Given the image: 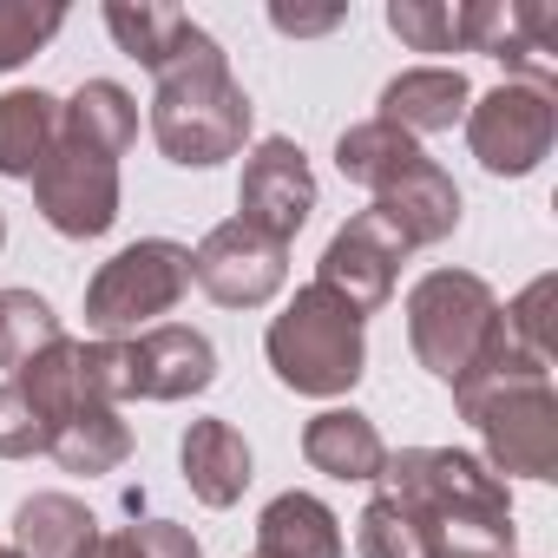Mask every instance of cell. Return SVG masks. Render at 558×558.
Listing matches in <instances>:
<instances>
[{
	"instance_id": "1",
	"label": "cell",
	"mask_w": 558,
	"mask_h": 558,
	"mask_svg": "<svg viewBox=\"0 0 558 558\" xmlns=\"http://www.w3.org/2000/svg\"><path fill=\"white\" fill-rule=\"evenodd\" d=\"M138 138V106L125 99V86L93 80L73 93V106H60V138L47 151V165L27 178L40 197V217L60 236H99L119 217V151Z\"/></svg>"
},
{
	"instance_id": "2",
	"label": "cell",
	"mask_w": 558,
	"mask_h": 558,
	"mask_svg": "<svg viewBox=\"0 0 558 558\" xmlns=\"http://www.w3.org/2000/svg\"><path fill=\"white\" fill-rule=\"evenodd\" d=\"M381 493L421 525L427 558H512V506L506 480L453 447L388 453Z\"/></svg>"
},
{
	"instance_id": "3",
	"label": "cell",
	"mask_w": 558,
	"mask_h": 558,
	"mask_svg": "<svg viewBox=\"0 0 558 558\" xmlns=\"http://www.w3.org/2000/svg\"><path fill=\"white\" fill-rule=\"evenodd\" d=\"M151 132H158V145H165L171 165H217V158L243 151V138H250V99L223 73V53H217L210 34L171 73H158Z\"/></svg>"
},
{
	"instance_id": "4",
	"label": "cell",
	"mask_w": 558,
	"mask_h": 558,
	"mask_svg": "<svg viewBox=\"0 0 558 558\" xmlns=\"http://www.w3.org/2000/svg\"><path fill=\"white\" fill-rule=\"evenodd\" d=\"M269 349V368L283 388L296 395H316V401H336L362 381V362H368V342H362V316L349 303H336L329 290H296V303L269 323L263 336Z\"/></svg>"
},
{
	"instance_id": "5",
	"label": "cell",
	"mask_w": 558,
	"mask_h": 558,
	"mask_svg": "<svg viewBox=\"0 0 558 558\" xmlns=\"http://www.w3.org/2000/svg\"><path fill=\"white\" fill-rule=\"evenodd\" d=\"M191 290V250L171 236H145L125 243L86 290V329L99 342H132L145 329H158V316H171Z\"/></svg>"
},
{
	"instance_id": "6",
	"label": "cell",
	"mask_w": 558,
	"mask_h": 558,
	"mask_svg": "<svg viewBox=\"0 0 558 558\" xmlns=\"http://www.w3.org/2000/svg\"><path fill=\"white\" fill-rule=\"evenodd\" d=\"M493 323H499V303H493V290L480 283V276H466V269H434V276H421L414 296H408L414 355L440 381L466 375V362L486 349Z\"/></svg>"
},
{
	"instance_id": "7",
	"label": "cell",
	"mask_w": 558,
	"mask_h": 558,
	"mask_svg": "<svg viewBox=\"0 0 558 558\" xmlns=\"http://www.w3.org/2000/svg\"><path fill=\"white\" fill-rule=\"evenodd\" d=\"M290 276V243H276L250 223H217L197 250H191V283L223 303V310H263Z\"/></svg>"
},
{
	"instance_id": "8",
	"label": "cell",
	"mask_w": 558,
	"mask_h": 558,
	"mask_svg": "<svg viewBox=\"0 0 558 558\" xmlns=\"http://www.w3.org/2000/svg\"><path fill=\"white\" fill-rule=\"evenodd\" d=\"M551 132H558V119H551V93H538V86H499V93L480 99L473 119H466V145H473V158H480L486 171H499V178H525V171H538V158L551 151Z\"/></svg>"
},
{
	"instance_id": "9",
	"label": "cell",
	"mask_w": 558,
	"mask_h": 558,
	"mask_svg": "<svg viewBox=\"0 0 558 558\" xmlns=\"http://www.w3.org/2000/svg\"><path fill=\"white\" fill-rule=\"evenodd\" d=\"M236 210H243L236 223H250V230H263V236H276V243H290V236L310 223V210H316V178H310L303 145L263 138V145L243 158Z\"/></svg>"
},
{
	"instance_id": "10",
	"label": "cell",
	"mask_w": 558,
	"mask_h": 558,
	"mask_svg": "<svg viewBox=\"0 0 558 558\" xmlns=\"http://www.w3.org/2000/svg\"><path fill=\"white\" fill-rule=\"evenodd\" d=\"M119 349V401L145 395V401H184V395H204L217 381V355L197 329H178V323H158L132 342H112Z\"/></svg>"
},
{
	"instance_id": "11",
	"label": "cell",
	"mask_w": 558,
	"mask_h": 558,
	"mask_svg": "<svg viewBox=\"0 0 558 558\" xmlns=\"http://www.w3.org/2000/svg\"><path fill=\"white\" fill-rule=\"evenodd\" d=\"M401 256H408L401 236H395L375 210H362V217L342 223L336 243L323 250L316 290H329L336 303H349L355 316H368V310H381V303L395 296V263H401Z\"/></svg>"
},
{
	"instance_id": "12",
	"label": "cell",
	"mask_w": 558,
	"mask_h": 558,
	"mask_svg": "<svg viewBox=\"0 0 558 558\" xmlns=\"http://www.w3.org/2000/svg\"><path fill=\"white\" fill-rule=\"evenodd\" d=\"M486 434V453L499 473H519V480H551L558 466V401H551V381L545 388H519L506 401H493L480 421Z\"/></svg>"
},
{
	"instance_id": "13",
	"label": "cell",
	"mask_w": 558,
	"mask_h": 558,
	"mask_svg": "<svg viewBox=\"0 0 558 558\" xmlns=\"http://www.w3.org/2000/svg\"><path fill=\"white\" fill-rule=\"evenodd\" d=\"M375 217L401 236V250H421V243H440L460 223V191H453V178L434 158H421L408 178H395L375 197Z\"/></svg>"
},
{
	"instance_id": "14",
	"label": "cell",
	"mask_w": 558,
	"mask_h": 558,
	"mask_svg": "<svg viewBox=\"0 0 558 558\" xmlns=\"http://www.w3.org/2000/svg\"><path fill=\"white\" fill-rule=\"evenodd\" d=\"M342 525L316 493H283L256 519V558H342Z\"/></svg>"
},
{
	"instance_id": "15",
	"label": "cell",
	"mask_w": 558,
	"mask_h": 558,
	"mask_svg": "<svg viewBox=\"0 0 558 558\" xmlns=\"http://www.w3.org/2000/svg\"><path fill=\"white\" fill-rule=\"evenodd\" d=\"M303 460H310L316 473H329V480H381L388 447H381V434H375L368 414L329 408V414H316V421L303 427Z\"/></svg>"
},
{
	"instance_id": "16",
	"label": "cell",
	"mask_w": 558,
	"mask_h": 558,
	"mask_svg": "<svg viewBox=\"0 0 558 558\" xmlns=\"http://www.w3.org/2000/svg\"><path fill=\"white\" fill-rule=\"evenodd\" d=\"M178 460H184V480L204 506H236L250 486V447L230 421H191Z\"/></svg>"
},
{
	"instance_id": "17",
	"label": "cell",
	"mask_w": 558,
	"mask_h": 558,
	"mask_svg": "<svg viewBox=\"0 0 558 558\" xmlns=\"http://www.w3.org/2000/svg\"><path fill=\"white\" fill-rule=\"evenodd\" d=\"M460 112H466V80L453 66H414L381 93V125H395L408 138L414 132H447Z\"/></svg>"
},
{
	"instance_id": "18",
	"label": "cell",
	"mask_w": 558,
	"mask_h": 558,
	"mask_svg": "<svg viewBox=\"0 0 558 558\" xmlns=\"http://www.w3.org/2000/svg\"><path fill=\"white\" fill-rule=\"evenodd\" d=\"M93 532H99V519L66 493H34L14 512V551L21 558H80Z\"/></svg>"
},
{
	"instance_id": "19",
	"label": "cell",
	"mask_w": 558,
	"mask_h": 558,
	"mask_svg": "<svg viewBox=\"0 0 558 558\" xmlns=\"http://www.w3.org/2000/svg\"><path fill=\"white\" fill-rule=\"evenodd\" d=\"M60 138L53 93H8L0 99V178H34Z\"/></svg>"
},
{
	"instance_id": "20",
	"label": "cell",
	"mask_w": 558,
	"mask_h": 558,
	"mask_svg": "<svg viewBox=\"0 0 558 558\" xmlns=\"http://www.w3.org/2000/svg\"><path fill=\"white\" fill-rule=\"evenodd\" d=\"M106 27L119 34V47L132 53V60H145L151 73H171L204 34L191 27V14H178V8H106Z\"/></svg>"
},
{
	"instance_id": "21",
	"label": "cell",
	"mask_w": 558,
	"mask_h": 558,
	"mask_svg": "<svg viewBox=\"0 0 558 558\" xmlns=\"http://www.w3.org/2000/svg\"><path fill=\"white\" fill-rule=\"evenodd\" d=\"M336 165H342V178H349V184H362V191H375V197H381L395 178H408V171L421 165V145H414L408 132H395V125L368 119V125L342 132Z\"/></svg>"
},
{
	"instance_id": "22",
	"label": "cell",
	"mask_w": 558,
	"mask_h": 558,
	"mask_svg": "<svg viewBox=\"0 0 558 558\" xmlns=\"http://www.w3.org/2000/svg\"><path fill=\"white\" fill-rule=\"evenodd\" d=\"M66 473H112V466H125V453H132V427L112 414V408H80L73 421H60V434H53V447H47Z\"/></svg>"
},
{
	"instance_id": "23",
	"label": "cell",
	"mask_w": 558,
	"mask_h": 558,
	"mask_svg": "<svg viewBox=\"0 0 558 558\" xmlns=\"http://www.w3.org/2000/svg\"><path fill=\"white\" fill-rule=\"evenodd\" d=\"M60 342V323H53V310L40 303V296H27V290H8V323H0V368H27L34 355H47Z\"/></svg>"
},
{
	"instance_id": "24",
	"label": "cell",
	"mask_w": 558,
	"mask_h": 558,
	"mask_svg": "<svg viewBox=\"0 0 558 558\" xmlns=\"http://www.w3.org/2000/svg\"><path fill=\"white\" fill-rule=\"evenodd\" d=\"M80 558H197V538L171 519H145L125 532H93Z\"/></svg>"
},
{
	"instance_id": "25",
	"label": "cell",
	"mask_w": 558,
	"mask_h": 558,
	"mask_svg": "<svg viewBox=\"0 0 558 558\" xmlns=\"http://www.w3.org/2000/svg\"><path fill=\"white\" fill-rule=\"evenodd\" d=\"M355 551H362V558H427L421 525H414V519H408L388 493H375V499H368L362 532H355Z\"/></svg>"
},
{
	"instance_id": "26",
	"label": "cell",
	"mask_w": 558,
	"mask_h": 558,
	"mask_svg": "<svg viewBox=\"0 0 558 558\" xmlns=\"http://www.w3.org/2000/svg\"><path fill=\"white\" fill-rule=\"evenodd\" d=\"M53 447V421L34 408L21 381H0V460H27Z\"/></svg>"
},
{
	"instance_id": "27",
	"label": "cell",
	"mask_w": 558,
	"mask_h": 558,
	"mask_svg": "<svg viewBox=\"0 0 558 558\" xmlns=\"http://www.w3.org/2000/svg\"><path fill=\"white\" fill-rule=\"evenodd\" d=\"M388 21H395V34H408L421 53H447L460 34L480 40V8H473V14H421V8H395Z\"/></svg>"
},
{
	"instance_id": "28",
	"label": "cell",
	"mask_w": 558,
	"mask_h": 558,
	"mask_svg": "<svg viewBox=\"0 0 558 558\" xmlns=\"http://www.w3.org/2000/svg\"><path fill=\"white\" fill-rule=\"evenodd\" d=\"M60 21L66 14H53V8H0V73H8V66H21L40 40H53L60 34Z\"/></svg>"
},
{
	"instance_id": "29",
	"label": "cell",
	"mask_w": 558,
	"mask_h": 558,
	"mask_svg": "<svg viewBox=\"0 0 558 558\" xmlns=\"http://www.w3.org/2000/svg\"><path fill=\"white\" fill-rule=\"evenodd\" d=\"M0 323H8V290H0Z\"/></svg>"
},
{
	"instance_id": "30",
	"label": "cell",
	"mask_w": 558,
	"mask_h": 558,
	"mask_svg": "<svg viewBox=\"0 0 558 558\" xmlns=\"http://www.w3.org/2000/svg\"><path fill=\"white\" fill-rule=\"evenodd\" d=\"M0 243H8V217H0Z\"/></svg>"
},
{
	"instance_id": "31",
	"label": "cell",
	"mask_w": 558,
	"mask_h": 558,
	"mask_svg": "<svg viewBox=\"0 0 558 558\" xmlns=\"http://www.w3.org/2000/svg\"><path fill=\"white\" fill-rule=\"evenodd\" d=\"M0 558H21V551H14V545H8V551H0Z\"/></svg>"
}]
</instances>
